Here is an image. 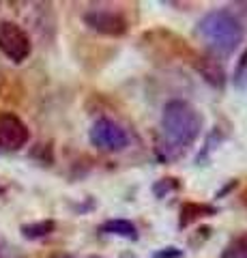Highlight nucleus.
I'll return each instance as SVG.
<instances>
[{"label": "nucleus", "mask_w": 247, "mask_h": 258, "mask_svg": "<svg viewBox=\"0 0 247 258\" xmlns=\"http://www.w3.org/2000/svg\"><path fill=\"white\" fill-rule=\"evenodd\" d=\"M99 232H101V235L123 237V239H129V241L138 239V228H135V224L129 222V220H123V217H116V220H106L99 226Z\"/></svg>", "instance_id": "obj_7"}, {"label": "nucleus", "mask_w": 247, "mask_h": 258, "mask_svg": "<svg viewBox=\"0 0 247 258\" xmlns=\"http://www.w3.org/2000/svg\"><path fill=\"white\" fill-rule=\"evenodd\" d=\"M3 194H5V187H3V185H0V196H3Z\"/></svg>", "instance_id": "obj_14"}, {"label": "nucleus", "mask_w": 247, "mask_h": 258, "mask_svg": "<svg viewBox=\"0 0 247 258\" xmlns=\"http://www.w3.org/2000/svg\"><path fill=\"white\" fill-rule=\"evenodd\" d=\"M123 258H135V256H129V254H125V256H123Z\"/></svg>", "instance_id": "obj_15"}, {"label": "nucleus", "mask_w": 247, "mask_h": 258, "mask_svg": "<svg viewBox=\"0 0 247 258\" xmlns=\"http://www.w3.org/2000/svg\"><path fill=\"white\" fill-rule=\"evenodd\" d=\"M84 24L91 30L108 37H121L127 32V20L112 9H89L82 15Z\"/></svg>", "instance_id": "obj_6"}, {"label": "nucleus", "mask_w": 247, "mask_h": 258, "mask_svg": "<svg viewBox=\"0 0 247 258\" xmlns=\"http://www.w3.org/2000/svg\"><path fill=\"white\" fill-rule=\"evenodd\" d=\"M217 213V207L213 205H198V203H185L181 207V222L179 226L185 228L191 222L200 220V217H206V215H215Z\"/></svg>", "instance_id": "obj_8"}, {"label": "nucleus", "mask_w": 247, "mask_h": 258, "mask_svg": "<svg viewBox=\"0 0 247 258\" xmlns=\"http://www.w3.org/2000/svg\"><path fill=\"white\" fill-rule=\"evenodd\" d=\"M0 52L11 62L20 64L33 52V41L20 24L11 20H0Z\"/></svg>", "instance_id": "obj_4"}, {"label": "nucleus", "mask_w": 247, "mask_h": 258, "mask_svg": "<svg viewBox=\"0 0 247 258\" xmlns=\"http://www.w3.org/2000/svg\"><path fill=\"white\" fill-rule=\"evenodd\" d=\"M54 258H71V256H65V254H60V256H54Z\"/></svg>", "instance_id": "obj_13"}, {"label": "nucleus", "mask_w": 247, "mask_h": 258, "mask_svg": "<svg viewBox=\"0 0 247 258\" xmlns=\"http://www.w3.org/2000/svg\"><path fill=\"white\" fill-rule=\"evenodd\" d=\"M177 189H179L177 179H161V181H157V183H155V187H153V191H155V196H157V198H166L168 194L177 191Z\"/></svg>", "instance_id": "obj_11"}, {"label": "nucleus", "mask_w": 247, "mask_h": 258, "mask_svg": "<svg viewBox=\"0 0 247 258\" xmlns=\"http://www.w3.org/2000/svg\"><path fill=\"white\" fill-rule=\"evenodd\" d=\"M89 140L95 149L106 153H118L129 147V134L108 116H99L89 132Z\"/></svg>", "instance_id": "obj_3"}, {"label": "nucleus", "mask_w": 247, "mask_h": 258, "mask_svg": "<svg viewBox=\"0 0 247 258\" xmlns=\"http://www.w3.org/2000/svg\"><path fill=\"white\" fill-rule=\"evenodd\" d=\"M204 118L196 106L185 99H172L163 106L161 120H159L157 155L163 161L183 157L194 147L202 134Z\"/></svg>", "instance_id": "obj_1"}, {"label": "nucleus", "mask_w": 247, "mask_h": 258, "mask_svg": "<svg viewBox=\"0 0 247 258\" xmlns=\"http://www.w3.org/2000/svg\"><path fill=\"white\" fill-rule=\"evenodd\" d=\"M30 140V129L24 120L13 112L0 114V149L3 151H20Z\"/></svg>", "instance_id": "obj_5"}, {"label": "nucleus", "mask_w": 247, "mask_h": 258, "mask_svg": "<svg viewBox=\"0 0 247 258\" xmlns=\"http://www.w3.org/2000/svg\"><path fill=\"white\" fill-rule=\"evenodd\" d=\"M221 258H247V232L230 241L221 252Z\"/></svg>", "instance_id": "obj_10"}, {"label": "nucleus", "mask_w": 247, "mask_h": 258, "mask_svg": "<svg viewBox=\"0 0 247 258\" xmlns=\"http://www.w3.org/2000/svg\"><path fill=\"white\" fill-rule=\"evenodd\" d=\"M196 30L215 56H230L241 45L243 37H245L243 24L228 9L209 11L198 22Z\"/></svg>", "instance_id": "obj_2"}, {"label": "nucleus", "mask_w": 247, "mask_h": 258, "mask_svg": "<svg viewBox=\"0 0 247 258\" xmlns=\"http://www.w3.org/2000/svg\"><path fill=\"white\" fill-rule=\"evenodd\" d=\"M183 256V249L179 247H163L153 256V258H181Z\"/></svg>", "instance_id": "obj_12"}, {"label": "nucleus", "mask_w": 247, "mask_h": 258, "mask_svg": "<svg viewBox=\"0 0 247 258\" xmlns=\"http://www.w3.org/2000/svg\"><path fill=\"white\" fill-rule=\"evenodd\" d=\"M20 230H22V235L26 239L39 241V239L50 237L52 232L56 230V222L54 220H41V222H33V224H24Z\"/></svg>", "instance_id": "obj_9"}]
</instances>
